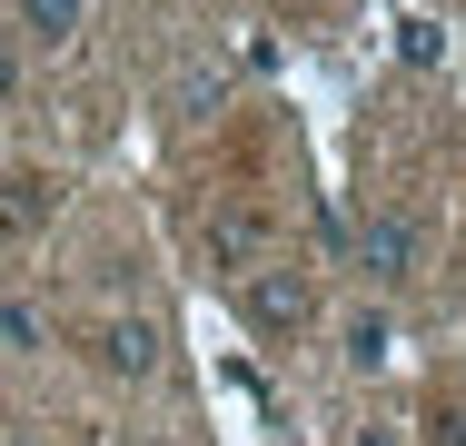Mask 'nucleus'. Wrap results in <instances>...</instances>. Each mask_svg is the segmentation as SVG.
<instances>
[{
  "label": "nucleus",
  "instance_id": "nucleus-1",
  "mask_svg": "<svg viewBox=\"0 0 466 446\" xmlns=\"http://www.w3.org/2000/svg\"><path fill=\"white\" fill-rule=\"evenodd\" d=\"M238 318H248V338L288 348V338H308V318H318V288H308L298 268L258 258V268H238Z\"/></svg>",
  "mask_w": 466,
  "mask_h": 446
},
{
  "label": "nucleus",
  "instance_id": "nucleus-2",
  "mask_svg": "<svg viewBox=\"0 0 466 446\" xmlns=\"http://www.w3.org/2000/svg\"><path fill=\"white\" fill-rule=\"evenodd\" d=\"M159 318H139V308H109L90 328V357H99V377H119V387H139V377H159Z\"/></svg>",
  "mask_w": 466,
  "mask_h": 446
},
{
  "label": "nucleus",
  "instance_id": "nucleus-3",
  "mask_svg": "<svg viewBox=\"0 0 466 446\" xmlns=\"http://www.w3.org/2000/svg\"><path fill=\"white\" fill-rule=\"evenodd\" d=\"M348 248H358V268H368L377 288H397V278H417V218L407 208H377V218L348 228Z\"/></svg>",
  "mask_w": 466,
  "mask_h": 446
},
{
  "label": "nucleus",
  "instance_id": "nucleus-4",
  "mask_svg": "<svg viewBox=\"0 0 466 446\" xmlns=\"http://www.w3.org/2000/svg\"><path fill=\"white\" fill-rule=\"evenodd\" d=\"M90 30V0H10V40H30V50H70Z\"/></svg>",
  "mask_w": 466,
  "mask_h": 446
},
{
  "label": "nucleus",
  "instance_id": "nucleus-5",
  "mask_svg": "<svg viewBox=\"0 0 466 446\" xmlns=\"http://www.w3.org/2000/svg\"><path fill=\"white\" fill-rule=\"evenodd\" d=\"M208 258L228 268V278L258 268V218H248V208H218V218H208Z\"/></svg>",
  "mask_w": 466,
  "mask_h": 446
},
{
  "label": "nucleus",
  "instance_id": "nucleus-6",
  "mask_svg": "<svg viewBox=\"0 0 466 446\" xmlns=\"http://www.w3.org/2000/svg\"><path fill=\"white\" fill-rule=\"evenodd\" d=\"M338 348H348V367H387V357H397V328H387L377 308H358V318L338 328Z\"/></svg>",
  "mask_w": 466,
  "mask_h": 446
},
{
  "label": "nucleus",
  "instance_id": "nucleus-7",
  "mask_svg": "<svg viewBox=\"0 0 466 446\" xmlns=\"http://www.w3.org/2000/svg\"><path fill=\"white\" fill-rule=\"evenodd\" d=\"M397 60H407V70H447V20L407 10V20H397Z\"/></svg>",
  "mask_w": 466,
  "mask_h": 446
},
{
  "label": "nucleus",
  "instance_id": "nucleus-8",
  "mask_svg": "<svg viewBox=\"0 0 466 446\" xmlns=\"http://www.w3.org/2000/svg\"><path fill=\"white\" fill-rule=\"evenodd\" d=\"M10 228H40L50 218V178H10V208H0Z\"/></svg>",
  "mask_w": 466,
  "mask_h": 446
},
{
  "label": "nucleus",
  "instance_id": "nucleus-9",
  "mask_svg": "<svg viewBox=\"0 0 466 446\" xmlns=\"http://www.w3.org/2000/svg\"><path fill=\"white\" fill-rule=\"evenodd\" d=\"M0 338H10V348H40V308H30V298H0Z\"/></svg>",
  "mask_w": 466,
  "mask_h": 446
},
{
  "label": "nucleus",
  "instance_id": "nucleus-10",
  "mask_svg": "<svg viewBox=\"0 0 466 446\" xmlns=\"http://www.w3.org/2000/svg\"><path fill=\"white\" fill-rule=\"evenodd\" d=\"M10 99H20V40L0 30V109H10Z\"/></svg>",
  "mask_w": 466,
  "mask_h": 446
},
{
  "label": "nucleus",
  "instance_id": "nucleus-11",
  "mask_svg": "<svg viewBox=\"0 0 466 446\" xmlns=\"http://www.w3.org/2000/svg\"><path fill=\"white\" fill-rule=\"evenodd\" d=\"M348 446H407L397 427H348Z\"/></svg>",
  "mask_w": 466,
  "mask_h": 446
}]
</instances>
